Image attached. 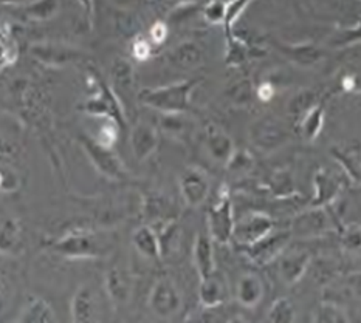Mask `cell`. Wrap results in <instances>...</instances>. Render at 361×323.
Masks as SVG:
<instances>
[{
  "instance_id": "1",
  "label": "cell",
  "mask_w": 361,
  "mask_h": 323,
  "mask_svg": "<svg viewBox=\"0 0 361 323\" xmlns=\"http://www.w3.org/2000/svg\"><path fill=\"white\" fill-rule=\"evenodd\" d=\"M42 246L67 260L103 258L107 255L109 249H112L103 235L82 229L70 231L61 237L45 240Z\"/></svg>"
},
{
  "instance_id": "2",
  "label": "cell",
  "mask_w": 361,
  "mask_h": 323,
  "mask_svg": "<svg viewBox=\"0 0 361 323\" xmlns=\"http://www.w3.org/2000/svg\"><path fill=\"white\" fill-rule=\"evenodd\" d=\"M87 73L90 82L93 84L95 94L78 106V110L93 118L112 120L124 130L128 127V113H126L123 102L116 96L112 87L99 76L97 68L89 67Z\"/></svg>"
},
{
  "instance_id": "3",
  "label": "cell",
  "mask_w": 361,
  "mask_h": 323,
  "mask_svg": "<svg viewBox=\"0 0 361 323\" xmlns=\"http://www.w3.org/2000/svg\"><path fill=\"white\" fill-rule=\"evenodd\" d=\"M200 81L192 77L157 89H145L138 93V101L160 113H185L191 107V94Z\"/></svg>"
},
{
  "instance_id": "4",
  "label": "cell",
  "mask_w": 361,
  "mask_h": 323,
  "mask_svg": "<svg viewBox=\"0 0 361 323\" xmlns=\"http://www.w3.org/2000/svg\"><path fill=\"white\" fill-rule=\"evenodd\" d=\"M76 141L99 175L112 181L128 179V170H126L120 156L115 153L114 147L101 144L95 137L89 135V133H78Z\"/></svg>"
},
{
  "instance_id": "5",
  "label": "cell",
  "mask_w": 361,
  "mask_h": 323,
  "mask_svg": "<svg viewBox=\"0 0 361 323\" xmlns=\"http://www.w3.org/2000/svg\"><path fill=\"white\" fill-rule=\"evenodd\" d=\"M28 53L36 62L49 68H64L72 64H80L85 59V54L80 49L58 42L33 44Z\"/></svg>"
},
{
  "instance_id": "6",
  "label": "cell",
  "mask_w": 361,
  "mask_h": 323,
  "mask_svg": "<svg viewBox=\"0 0 361 323\" xmlns=\"http://www.w3.org/2000/svg\"><path fill=\"white\" fill-rule=\"evenodd\" d=\"M208 226L209 234L213 240L217 243H228L233 237L234 222H233V210L228 191L224 187L219 195V200L211 208L208 214Z\"/></svg>"
},
{
  "instance_id": "7",
  "label": "cell",
  "mask_w": 361,
  "mask_h": 323,
  "mask_svg": "<svg viewBox=\"0 0 361 323\" xmlns=\"http://www.w3.org/2000/svg\"><path fill=\"white\" fill-rule=\"evenodd\" d=\"M149 306L155 316L161 319L176 316L182 308V297L174 283L166 279L157 281L149 296Z\"/></svg>"
},
{
  "instance_id": "8",
  "label": "cell",
  "mask_w": 361,
  "mask_h": 323,
  "mask_svg": "<svg viewBox=\"0 0 361 323\" xmlns=\"http://www.w3.org/2000/svg\"><path fill=\"white\" fill-rule=\"evenodd\" d=\"M23 243V227L20 220L0 209V255L4 257H19L25 251Z\"/></svg>"
},
{
  "instance_id": "9",
  "label": "cell",
  "mask_w": 361,
  "mask_h": 323,
  "mask_svg": "<svg viewBox=\"0 0 361 323\" xmlns=\"http://www.w3.org/2000/svg\"><path fill=\"white\" fill-rule=\"evenodd\" d=\"M180 192L188 206H200L209 194V181L205 172L197 167H188L180 177Z\"/></svg>"
},
{
  "instance_id": "10",
  "label": "cell",
  "mask_w": 361,
  "mask_h": 323,
  "mask_svg": "<svg viewBox=\"0 0 361 323\" xmlns=\"http://www.w3.org/2000/svg\"><path fill=\"white\" fill-rule=\"evenodd\" d=\"M70 319L76 323L98 320V302L92 286L81 285L75 291L70 302Z\"/></svg>"
},
{
  "instance_id": "11",
  "label": "cell",
  "mask_w": 361,
  "mask_h": 323,
  "mask_svg": "<svg viewBox=\"0 0 361 323\" xmlns=\"http://www.w3.org/2000/svg\"><path fill=\"white\" fill-rule=\"evenodd\" d=\"M159 132L151 124L137 122L130 132V144L133 156L141 163L151 156L159 147Z\"/></svg>"
},
{
  "instance_id": "12",
  "label": "cell",
  "mask_w": 361,
  "mask_h": 323,
  "mask_svg": "<svg viewBox=\"0 0 361 323\" xmlns=\"http://www.w3.org/2000/svg\"><path fill=\"white\" fill-rule=\"evenodd\" d=\"M288 133L282 127V124L274 120H262L253 125L251 129V139L253 143L265 148V151H273L279 147L282 143H286Z\"/></svg>"
},
{
  "instance_id": "13",
  "label": "cell",
  "mask_w": 361,
  "mask_h": 323,
  "mask_svg": "<svg viewBox=\"0 0 361 323\" xmlns=\"http://www.w3.org/2000/svg\"><path fill=\"white\" fill-rule=\"evenodd\" d=\"M133 84H135V73H133L132 62L123 56L115 58L111 67V87L123 102V106L124 99L132 96Z\"/></svg>"
},
{
  "instance_id": "14",
  "label": "cell",
  "mask_w": 361,
  "mask_h": 323,
  "mask_svg": "<svg viewBox=\"0 0 361 323\" xmlns=\"http://www.w3.org/2000/svg\"><path fill=\"white\" fill-rule=\"evenodd\" d=\"M271 229L270 220L264 215H251L247 220H243L238 226H234L233 235L240 244L251 246L257 241H261L269 231Z\"/></svg>"
},
{
  "instance_id": "15",
  "label": "cell",
  "mask_w": 361,
  "mask_h": 323,
  "mask_svg": "<svg viewBox=\"0 0 361 323\" xmlns=\"http://www.w3.org/2000/svg\"><path fill=\"white\" fill-rule=\"evenodd\" d=\"M205 144L209 155L217 163L228 164L234 153V146L231 138L222 129H219L217 125H208L205 132Z\"/></svg>"
},
{
  "instance_id": "16",
  "label": "cell",
  "mask_w": 361,
  "mask_h": 323,
  "mask_svg": "<svg viewBox=\"0 0 361 323\" xmlns=\"http://www.w3.org/2000/svg\"><path fill=\"white\" fill-rule=\"evenodd\" d=\"M106 293L115 306H121L129 300L132 293V285L126 275L118 267H112L104 275Z\"/></svg>"
},
{
  "instance_id": "17",
  "label": "cell",
  "mask_w": 361,
  "mask_h": 323,
  "mask_svg": "<svg viewBox=\"0 0 361 323\" xmlns=\"http://www.w3.org/2000/svg\"><path fill=\"white\" fill-rule=\"evenodd\" d=\"M168 59L171 64L177 68L194 70L202 65L203 50L195 42H182L169 51Z\"/></svg>"
},
{
  "instance_id": "18",
  "label": "cell",
  "mask_w": 361,
  "mask_h": 323,
  "mask_svg": "<svg viewBox=\"0 0 361 323\" xmlns=\"http://www.w3.org/2000/svg\"><path fill=\"white\" fill-rule=\"evenodd\" d=\"M16 322H25V323H51L56 322V316L51 305L44 300L42 297L30 296L27 303L23 305L19 316L16 317Z\"/></svg>"
},
{
  "instance_id": "19",
  "label": "cell",
  "mask_w": 361,
  "mask_h": 323,
  "mask_svg": "<svg viewBox=\"0 0 361 323\" xmlns=\"http://www.w3.org/2000/svg\"><path fill=\"white\" fill-rule=\"evenodd\" d=\"M226 297V286L216 272L200 279V302L207 308H216Z\"/></svg>"
},
{
  "instance_id": "20",
  "label": "cell",
  "mask_w": 361,
  "mask_h": 323,
  "mask_svg": "<svg viewBox=\"0 0 361 323\" xmlns=\"http://www.w3.org/2000/svg\"><path fill=\"white\" fill-rule=\"evenodd\" d=\"M23 18L33 22H47L56 18L61 11V0H31L19 6Z\"/></svg>"
},
{
  "instance_id": "21",
  "label": "cell",
  "mask_w": 361,
  "mask_h": 323,
  "mask_svg": "<svg viewBox=\"0 0 361 323\" xmlns=\"http://www.w3.org/2000/svg\"><path fill=\"white\" fill-rule=\"evenodd\" d=\"M194 262L200 279H205L214 272V251L213 243L207 235H199L194 246Z\"/></svg>"
},
{
  "instance_id": "22",
  "label": "cell",
  "mask_w": 361,
  "mask_h": 323,
  "mask_svg": "<svg viewBox=\"0 0 361 323\" xmlns=\"http://www.w3.org/2000/svg\"><path fill=\"white\" fill-rule=\"evenodd\" d=\"M133 246L137 248L141 255L147 258H159L161 255V246L159 235L154 232L152 227L149 226H141L133 232Z\"/></svg>"
},
{
  "instance_id": "23",
  "label": "cell",
  "mask_w": 361,
  "mask_h": 323,
  "mask_svg": "<svg viewBox=\"0 0 361 323\" xmlns=\"http://www.w3.org/2000/svg\"><path fill=\"white\" fill-rule=\"evenodd\" d=\"M332 155L355 179H361V147L348 143L332 147Z\"/></svg>"
},
{
  "instance_id": "24",
  "label": "cell",
  "mask_w": 361,
  "mask_h": 323,
  "mask_svg": "<svg viewBox=\"0 0 361 323\" xmlns=\"http://www.w3.org/2000/svg\"><path fill=\"white\" fill-rule=\"evenodd\" d=\"M323 124H324V108L321 104L313 106L307 113L302 115V121H301V133L307 138V139H315L319 132L323 130Z\"/></svg>"
},
{
  "instance_id": "25",
  "label": "cell",
  "mask_w": 361,
  "mask_h": 323,
  "mask_svg": "<svg viewBox=\"0 0 361 323\" xmlns=\"http://www.w3.org/2000/svg\"><path fill=\"white\" fill-rule=\"evenodd\" d=\"M238 293H239V300L242 305L253 306L261 300L262 285L255 275H245V277H242L239 281Z\"/></svg>"
},
{
  "instance_id": "26",
  "label": "cell",
  "mask_w": 361,
  "mask_h": 323,
  "mask_svg": "<svg viewBox=\"0 0 361 323\" xmlns=\"http://www.w3.org/2000/svg\"><path fill=\"white\" fill-rule=\"evenodd\" d=\"M251 0H230L226 2V13H225V19H224V28H225V36L228 37L233 34V27L236 20L239 19V15L242 11L245 10Z\"/></svg>"
},
{
  "instance_id": "27",
  "label": "cell",
  "mask_w": 361,
  "mask_h": 323,
  "mask_svg": "<svg viewBox=\"0 0 361 323\" xmlns=\"http://www.w3.org/2000/svg\"><path fill=\"white\" fill-rule=\"evenodd\" d=\"M313 106H317V93L304 90L301 93H298L292 99V102H290V112L296 116H302L304 113H307Z\"/></svg>"
},
{
  "instance_id": "28",
  "label": "cell",
  "mask_w": 361,
  "mask_h": 323,
  "mask_svg": "<svg viewBox=\"0 0 361 323\" xmlns=\"http://www.w3.org/2000/svg\"><path fill=\"white\" fill-rule=\"evenodd\" d=\"M287 54H290L296 62L300 64H315V62L321 58V51L315 46H288L287 50H284Z\"/></svg>"
},
{
  "instance_id": "29",
  "label": "cell",
  "mask_w": 361,
  "mask_h": 323,
  "mask_svg": "<svg viewBox=\"0 0 361 323\" xmlns=\"http://www.w3.org/2000/svg\"><path fill=\"white\" fill-rule=\"evenodd\" d=\"M160 125L172 137H180L186 130V121L182 118V113H161Z\"/></svg>"
},
{
  "instance_id": "30",
  "label": "cell",
  "mask_w": 361,
  "mask_h": 323,
  "mask_svg": "<svg viewBox=\"0 0 361 323\" xmlns=\"http://www.w3.org/2000/svg\"><path fill=\"white\" fill-rule=\"evenodd\" d=\"M121 130L123 129L115 121L106 120V122L99 127L95 138L99 141L101 144H104L107 147H115L116 141H118V137H120V132Z\"/></svg>"
},
{
  "instance_id": "31",
  "label": "cell",
  "mask_w": 361,
  "mask_h": 323,
  "mask_svg": "<svg viewBox=\"0 0 361 323\" xmlns=\"http://www.w3.org/2000/svg\"><path fill=\"white\" fill-rule=\"evenodd\" d=\"M203 18L208 23H213V25H219V23H224L225 13H226V2L224 0H209V2L203 6Z\"/></svg>"
},
{
  "instance_id": "32",
  "label": "cell",
  "mask_w": 361,
  "mask_h": 323,
  "mask_svg": "<svg viewBox=\"0 0 361 323\" xmlns=\"http://www.w3.org/2000/svg\"><path fill=\"white\" fill-rule=\"evenodd\" d=\"M132 58L138 62H145L152 56V42L143 36H135L130 45Z\"/></svg>"
},
{
  "instance_id": "33",
  "label": "cell",
  "mask_w": 361,
  "mask_h": 323,
  "mask_svg": "<svg viewBox=\"0 0 361 323\" xmlns=\"http://www.w3.org/2000/svg\"><path fill=\"white\" fill-rule=\"evenodd\" d=\"M269 319L274 320V322H290V320H293L292 306H290V303L287 300H279L276 305L273 306Z\"/></svg>"
},
{
  "instance_id": "34",
  "label": "cell",
  "mask_w": 361,
  "mask_h": 323,
  "mask_svg": "<svg viewBox=\"0 0 361 323\" xmlns=\"http://www.w3.org/2000/svg\"><path fill=\"white\" fill-rule=\"evenodd\" d=\"M168 33H169V31H168L166 23L155 22L154 25L151 27V30H149V36H151L149 41H151L154 45H161L164 41H166Z\"/></svg>"
},
{
  "instance_id": "35",
  "label": "cell",
  "mask_w": 361,
  "mask_h": 323,
  "mask_svg": "<svg viewBox=\"0 0 361 323\" xmlns=\"http://www.w3.org/2000/svg\"><path fill=\"white\" fill-rule=\"evenodd\" d=\"M230 94H231L233 101H248V98H250V82L240 81L239 84L233 85Z\"/></svg>"
},
{
  "instance_id": "36",
  "label": "cell",
  "mask_w": 361,
  "mask_h": 323,
  "mask_svg": "<svg viewBox=\"0 0 361 323\" xmlns=\"http://www.w3.org/2000/svg\"><path fill=\"white\" fill-rule=\"evenodd\" d=\"M78 4H80L82 8L84 15H85V22H87V25L92 28L93 18H95V0H78Z\"/></svg>"
},
{
  "instance_id": "37",
  "label": "cell",
  "mask_w": 361,
  "mask_h": 323,
  "mask_svg": "<svg viewBox=\"0 0 361 323\" xmlns=\"http://www.w3.org/2000/svg\"><path fill=\"white\" fill-rule=\"evenodd\" d=\"M355 41H361V20L357 23L355 28L346 31L340 39L338 44H352Z\"/></svg>"
},
{
  "instance_id": "38",
  "label": "cell",
  "mask_w": 361,
  "mask_h": 323,
  "mask_svg": "<svg viewBox=\"0 0 361 323\" xmlns=\"http://www.w3.org/2000/svg\"><path fill=\"white\" fill-rule=\"evenodd\" d=\"M273 94H274V89L271 87V84H262L257 89V96L262 101H270L273 98Z\"/></svg>"
},
{
  "instance_id": "39",
  "label": "cell",
  "mask_w": 361,
  "mask_h": 323,
  "mask_svg": "<svg viewBox=\"0 0 361 323\" xmlns=\"http://www.w3.org/2000/svg\"><path fill=\"white\" fill-rule=\"evenodd\" d=\"M16 153V147L8 143L6 139L0 138V158H4V156H13Z\"/></svg>"
},
{
  "instance_id": "40",
  "label": "cell",
  "mask_w": 361,
  "mask_h": 323,
  "mask_svg": "<svg viewBox=\"0 0 361 323\" xmlns=\"http://www.w3.org/2000/svg\"><path fill=\"white\" fill-rule=\"evenodd\" d=\"M31 2V0H0V5H14V6H22Z\"/></svg>"
},
{
  "instance_id": "41",
  "label": "cell",
  "mask_w": 361,
  "mask_h": 323,
  "mask_svg": "<svg viewBox=\"0 0 361 323\" xmlns=\"http://www.w3.org/2000/svg\"><path fill=\"white\" fill-rule=\"evenodd\" d=\"M4 187V164H0V192H2Z\"/></svg>"
},
{
  "instance_id": "42",
  "label": "cell",
  "mask_w": 361,
  "mask_h": 323,
  "mask_svg": "<svg viewBox=\"0 0 361 323\" xmlns=\"http://www.w3.org/2000/svg\"><path fill=\"white\" fill-rule=\"evenodd\" d=\"M169 2H176V4H180V5H186V4L195 2V0H169Z\"/></svg>"
},
{
  "instance_id": "43",
  "label": "cell",
  "mask_w": 361,
  "mask_h": 323,
  "mask_svg": "<svg viewBox=\"0 0 361 323\" xmlns=\"http://www.w3.org/2000/svg\"><path fill=\"white\" fill-rule=\"evenodd\" d=\"M149 2H157V0H149Z\"/></svg>"
}]
</instances>
